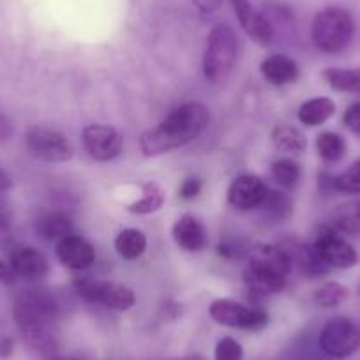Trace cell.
I'll return each instance as SVG.
<instances>
[{
  "label": "cell",
  "mask_w": 360,
  "mask_h": 360,
  "mask_svg": "<svg viewBox=\"0 0 360 360\" xmlns=\"http://www.w3.org/2000/svg\"><path fill=\"white\" fill-rule=\"evenodd\" d=\"M18 330L27 345L41 355H51L57 348L58 306L48 290L30 288L16 295L13 306Z\"/></svg>",
  "instance_id": "1"
},
{
  "label": "cell",
  "mask_w": 360,
  "mask_h": 360,
  "mask_svg": "<svg viewBox=\"0 0 360 360\" xmlns=\"http://www.w3.org/2000/svg\"><path fill=\"white\" fill-rule=\"evenodd\" d=\"M209 108L202 103H184L166 115L159 126L141 134L140 148L147 158L166 154L184 147L200 136L209 126Z\"/></svg>",
  "instance_id": "2"
},
{
  "label": "cell",
  "mask_w": 360,
  "mask_h": 360,
  "mask_svg": "<svg viewBox=\"0 0 360 360\" xmlns=\"http://www.w3.org/2000/svg\"><path fill=\"white\" fill-rule=\"evenodd\" d=\"M355 23L352 15L342 8H327L313 20L311 36L318 50L325 53H339L352 43Z\"/></svg>",
  "instance_id": "3"
},
{
  "label": "cell",
  "mask_w": 360,
  "mask_h": 360,
  "mask_svg": "<svg viewBox=\"0 0 360 360\" xmlns=\"http://www.w3.org/2000/svg\"><path fill=\"white\" fill-rule=\"evenodd\" d=\"M237 36L224 23L216 25L207 37L203 55V75L210 83H221L230 76L237 60Z\"/></svg>",
  "instance_id": "4"
},
{
  "label": "cell",
  "mask_w": 360,
  "mask_h": 360,
  "mask_svg": "<svg viewBox=\"0 0 360 360\" xmlns=\"http://www.w3.org/2000/svg\"><path fill=\"white\" fill-rule=\"evenodd\" d=\"M320 348L332 359H346L360 348V328L349 318H332L321 328Z\"/></svg>",
  "instance_id": "5"
},
{
  "label": "cell",
  "mask_w": 360,
  "mask_h": 360,
  "mask_svg": "<svg viewBox=\"0 0 360 360\" xmlns=\"http://www.w3.org/2000/svg\"><path fill=\"white\" fill-rule=\"evenodd\" d=\"M210 316L219 325L242 330H259L269 323V314L231 299H217L210 304Z\"/></svg>",
  "instance_id": "6"
},
{
  "label": "cell",
  "mask_w": 360,
  "mask_h": 360,
  "mask_svg": "<svg viewBox=\"0 0 360 360\" xmlns=\"http://www.w3.org/2000/svg\"><path fill=\"white\" fill-rule=\"evenodd\" d=\"M25 145L34 158L46 162H65L75 154L71 141L62 133L48 127H29L25 133Z\"/></svg>",
  "instance_id": "7"
},
{
  "label": "cell",
  "mask_w": 360,
  "mask_h": 360,
  "mask_svg": "<svg viewBox=\"0 0 360 360\" xmlns=\"http://www.w3.org/2000/svg\"><path fill=\"white\" fill-rule=\"evenodd\" d=\"M313 248L316 251L318 258L328 269H352L353 265H356V259H359L355 249L330 224L318 231Z\"/></svg>",
  "instance_id": "8"
},
{
  "label": "cell",
  "mask_w": 360,
  "mask_h": 360,
  "mask_svg": "<svg viewBox=\"0 0 360 360\" xmlns=\"http://www.w3.org/2000/svg\"><path fill=\"white\" fill-rule=\"evenodd\" d=\"M82 140L90 158H94L96 161H113L119 158L124 148V138L120 136L119 131L101 124L86 126L82 133Z\"/></svg>",
  "instance_id": "9"
},
{
  "label": "cell",
  "mask_w": 360,
  "mask_h": 360,
  "mask_svg": "<svg viewBox=\"0 0 360 360\" xmlns=\"http://www.w3.org/2000/svg\"><path fill=\"white\" fill-rule=\"evenodd\" d=\"M266 186L256 175H238L228 189V202L238 210H251L262 207L266 198Z\"/></svg>",
  "instance_id": "10"
},
{
  "label": "cell",
  "mask_w": 360,
  "mask_h": 360,
  "mask_svg": "<svg viewBox=\"0 0 360 360\" xmlns=\"http://www.w3.org/2000/svg\"><path fill=\"white\" fill-rule=\"evenodd\" d=\"M230 2L248 36L262 46L270 44V41L274 39V27L269 22V18L262 13H256L249 0H230Z\"/></svg>",
  "instance_id": "11"
},
{
  "label": "cell",
  "mask_w": 360,
  "mask_h": 360,
  "mask_svg": "<svg viewBox=\"0 0 360 360\" xmlns=\"http://www.w3.org/2000/svg\"><path fill=\"white\" fill-rule=\"evenodd\" d=\"M57 258L68 269L85 270L96 262V251L89 240L71 233L57 242Z\"/></svg>",
  "instance_id": "12"
},
{
  "label": "cell",
  "mask_w": 360,
  "mask_h": 360,
  "mask_svg": "<svg viewBox=\"0 0 360 360\" xmlns=\"http://www.w3.org/2000/svg\"><path fill=\"white\" fill-rule=\"evenodd\" d=\"M8 265L15 278L23 279H41L48 274L50 269L46 256L36 248L16 249Z\"/></svg>",
  "instance_id": "13"
},
{
  "label": "cell",
  "mask_w": 360,
  "mask_h": 360,
  "mask_svg": "<svg viewBox=\"0 0 360 360\" xmlns=\"http://www.w3.org/2000/svg\"><path fill=\"white\" fill-rule=\"evenodd\" d=\"M244 283L248 290L255 295L266 297L281 293L286 286V278L276 274L272 270H266L263 266L249 263L248 269L244 270Z\"/></svg>",
  "instance_id": "14"
},
{
  "label": "cell",
  "mask_w": 360,
  "mask_h": 360,
  "mask_svg": "<svg viewBox=\"0 0 360 360\" xmlns=\"http://www.w3.org/2000/svg\"><path fill=\"white\" fill-rule=\"evenodd\" d=\"M249 263L263 266L266 270H272L276 274L288 278L292 272L293 265L290 262V256L286 255L285 249L281 245L272 244H258L249 251Z\"/></svg>",
  "instance_id": "15"
},
{
  "label": "cell",
  "mask_w": 360,
  "mask_h": 360,
  "mask_svg": "<svg viewBox=\"0 0 360 360\" xmlns=\"http://www.w3.org/2000/svg\"><path fill=\"white\" fill-rule=\"evenodd\" d=\"M286 251V255L290 256V262L293 266L302 272V274L311 276V278H320L328 272V266L318 258L316 251H314L313 244H300V242H288L286 245H281Z\"/></svg>",
  "instance_id": "16"
},
{
  "label": "cell",
  "mask_w": 360,
  "mask_h": 360,
  "mask_svg": "<svg viewBox=\"0 0 360 360\" xmlns=\"http://www.w3.org/2000/svg\"><path fill=\"white\" fill-rule=\"evenodd\" d=\"M173 238L186 251H202L207 245V231L203 224L191 214L180 217L173 226Z\"/></svg>",
  "instance_id": "17"
},
{
  "label": "cell",
  "mask_w": 360,
  "mask_h": 360,
  "mask_svg": "<svg viewBox=\"0 0 360 360\" xmlns=\"http://www.w3.org/2000/svg\"><path fill=\"white\" fill-rule=\"evenodd\" d=\"M259 71L266 82L278 86L288 85V83L295 82L299 76V68H297L295 60L279 53L266 57L259 64Z\"/></svg>",
  "instance_id": "18"
},
{
  "label": "cell",
  "mask_w": 360,
  "mask_h": 360,
  "mask_svg": "<svg viewBox=\"0 0 360 360\" xmlns=\"http://www.w3.org/2000/svg\"><path fill=\"white\" fill-rule=\"evenodd\" d=\"M98 304L110 307L115 311H127L136 304V295L129 286L119 285V283L101 281L98 293Z\"/></svg>",
  "instance_id": "19"
},
{
  "label": "cell",
  "mask_w": 360,
  "mask_h": 360,
  "mask_svg": "<svg viewBox=\"0 0 360 360\" xmlns=\"http://www.w3.org/2000/svg\"><path fill=\"white\" fill-rule=\"evenodd\" d=\"M36 231L44 240H62L72 233L71 217L62 212H48L36 223Z\"/></svg>",
  "instance_id": "20"
},
{
  "label": "cell",
  "mask_w": 360,
  "mask_h": 360,
  "mask_svg": "<svg viewBox=\"0 0 360 360\" xmlns=\"http://www.w3.org/2000/svg\"><path fill=\"white\" fill-rule=\"evenodd\" d=\"M330 226L341 235H360V198L339 205L332 214Z\"/></svg>",
  "instance_id": "21"
},
{
  "label": "cell",
  "mask_w": 360,
  "mask_h": 360,
  "mask_svg": "<svg viewBox=\"0 0 360 360\" xmlns=\"http://www.w3.org/2000/svg\"><path fill=\"white\" fill-rule=\"evenodd\" d=\"M335 113V103L330 98H314L304 103L299 110V120L306 126H321Z\"/></svg>",
  "instance_id": "22"
},
{
  "label": "cell",
  "mask_w": 360,
  "mask_h": 360,
  "mask_svg": "<svg viewBox=\"0 0 360 360\" xmlns=\"http://www.w3.org/2000/svg\"><path fill=\"white\" fill-rule=\"evenodd\" d=\"M272 143L278 150L286 154H302L307 148V138L297 127L281 124L272 131Z\"/></svg>",
  "instance_id": "23"
},
{
  "label": "cell",
  "mask_w": 360,
  "mask_h": 360,
  "mask_svg": "<svg viewBox=\"0 0 360 360\" xmlns=\"http://www.w3.org/2000/svg\"><path fill=\"white\" fill-rule=\"evenodd\" d=\"M115 249L124 259H136L147 249V237L136 228H126L117 235Z\"/></svg>",
  "instance_id": "24"
},
{
  "label": "cell",
  "mask_w": 360,
  "mask_h": 360,
  "mask_svg": "<svg viewBox=\"0 0 360 360\" xmlns=\"http://www.w3.org/2000/svg\"><path fill=\"white\" fill-rule=\"evenodd\" d=\"M321 76L328 86L338 92H349V94L360 92V69L328 68L321 72Z\"/></svg>",
  "instance_id": "25"
},
{
  "label": "cell",
  "mask_w": 360,
  "mask_h": 360,
  "mask_svg": "<svg viewBox=\"0 0 360 360\" xmlns=\"http://www.w3.org/2000/svg\"><path fill=\"white\" fill-rule=\"evenodd\" d=\"M141 188H143V198L131 203L127 210L131 214H138V216H147V214L158 212L162 207V203H165V191L161 189V186L155 184V182H147Z\"/></svg>",
  "instance_id": "26"
},
{
  "label": "cell",
  "mask_w": 360,
  "mask_h": 360,
  "mask_svg": "<svg viewBox=\"0 0 360 360\" xmlns=\"http://www.w3.org/2000/svg\"><path fill=\"white\" fill-rule=\"evenodd\" d=\"M316 150L325 162H338L345 155L346 143L341 134L325 131L316 138Z\"/></svg>",
  "instance_id": "27"
},
{
  "label": "cell",
  "mask_w": 360,
  "mask_h": 360,
  "mask_svg": "<svg viewBox=\"0 0 360 360\" xmlns=\"http://www.w3.org/2000/svg\"><path fill=\"white\" fill-rule=\"evenodd\" d=\"M300 175H302V169H300V165L295 159L283 158L272 162V176L285 189L295 188L299 184Z\"/></svg>",
  "instance_id": "28"
},
{
  "label": "cell",
  "mask_w": 360,
  "mask_h": 360,
  "mask_svg": "<svg viewBox=\"0 0 360 360\" xmlns=\"http://www.w3.org/2000/svg\"><path fill=\"white\" fill-rule=\"evenodd\" d=\"M349 297V290L341 283H325L314 292V304L325 309H332L345 302Z\"/></svg>",
  "instance_id": "29"
},
{
  "label": "cell",
  "mask_w": 360,
  "mask_h": 360,
  "mask_svg": "<svg viewBox=\"0 0 360 360\" xmlns=\"http://www.w3.org/2000/svg\"><path fill=\"white\" fill-rule=\"evenodd\" d=\"M332 188L345 195H360V159L348 169L332 176Z\"/></svg>",
  "instance_id": "30"
},
{
  "label": "cell",
  "mask_w": 360,
  "mask_h": 360,
  "mask_svg": "<svg viewBox=\"0 0 360 360\" xmlns=\"http://www.w3.org/2000/svg\"><path fill=\"white\" fill-rule=\"evenodd\" d=\"M262 207L270 214V216H274L276 219H283V217L292 214L293 202L288 195H285V193L269 191L266 193L265 202L262 203Z\"/></svg>",
  "instance_id": "31"
},
{
  "label": "cell",
  "mask_w": 360,
  "mask_h": 360,
  "mask_svg": "<svg viewBox=\"0 0 360 360\" xmlns=\"http://www.w3.org/2000/svg\"><path fill=\"white\" fill-rule=\"evenodd\" d=\"M244 359V349L242 345L233 338H223L216 345L214 349V360H242Z\"/></svg>",
  "instance_id": "32"
},
{
  "label": "cell",
  "mask_w": 360,
  "mask_h": 360,
  "mask_svg": "<svg viewBox=\"0 0 360 360\" xmlns=\"http://www.w3.org/2000/svg\"><path fill=\"white\" fill-rule=\"evenodd\" d=\"M203 182L198 176H188L179 189V196L182 200H193L202 193Z\"/></svg>",
  "instance_id": "33"
},
{
  "label": "cell",
  "mask_w": 360,
  "mask_h": 360,
  "mask_svg": "<svg viewBox=\"0 0 360 360\" xmlns=\"http://www.w3.org/2000/svg\"><path fill=\"white\" fill-rule=\"evenodd\" d=\"M342 122L353 133L360 134V103H353L342 115Z\"/></svg>",
  "instance_id": "34"
},
{
  "label": "cell",
  "mask_w": 360,
  "mask_h": 360,
  "mask_svg": "<svg viewBox=\"0 0 360 360\" xmlns=\"http://www.w3.org/2000/svg\"><path fill=\"white\" fill-rule=\"evenodd\" d=\"M193 4L198 9L200 15L210 16L219 11L221 6H223V0H193Z\"/></svg>",
  "instance_id": "35"
},
{
  "label": "cell",
  "mask_w": 360,
  "mask_h": 360,
  "mask_svg": "<svg viewBox=\"0 0 360 360\" xmlns=\"http://www.w3.org/2000/svg\"><path fill=\"white\" fill-rule=\"evenodd\" d=\"M217 251H219L221 256H224V258H240L242 255H244V251H242V248L238 244H235V242H221L219 248H217Z\"/></svg>",
  "instance_id": "36"
},
{
  "label": "cell",
  "mask_w": 360,
  "mask_h": 360,
  "mask_svg": "<svg viewBox=\"0 0 360 360\" xmlns=\"http://www.w3.org/2000/svg\"><path fill=\"white\" fill-rule=\"evenodd\" d=\"M13 136V122L4 115L0 113V143L8 141Z\"/></svg>",
  "instance_id": "37"
},
{
  "label": "cell",
  "mask_w": 360,
  "mask_h": 360,
  "mask_svg": "<svg viewBox=\"0 0 360 360\" xmlns=\"http://www.w3.org/2000/svg\"><path fill=\"white\" fill-rule=\"evenodd\" d=\"M9 228H11V212L4 203L0 202V233H6Z\"/></svg>",
  "instance_id": "38"
},
{
  "label": "cell",
  "mask_w": 360,
  "mask_h": 360,
  "mask_svg": "<svg viewBox=\"0 0 360 360\" xmlns=\"http://www.w3.org/2000/svg\"><path fill=\"white\" fill-rule=\"evenodd\" d=\"M13 279H15V276H13L11 269H9L8 263H4L2 259H0V281L4 283H11Z\"/></svg>",
  "instance_id": "39"
},
{
  "label": "cell",
  "mask_w": 360,
  "mask_h": 360,
  "mask_svg": "<svg viewBox=\"0 0 360 360\" xmlns=\"http://www.w3.org/2000/svg\"><path fill=\"white\" fill-rule=\"evenodd\" d=\"M11 186H13L11 176H9L4 169L0 168V195L6 191H9V189H11Z\"/></svg>",
  "instance_id": "40"
},
{
  "label": "cell",
  "mask_w": 360,
  "mask_h": 360,
  "mask_svg": "<svg viewBox=\"0 0 360 360\" xmlns=\"http://www.w3.org/2000/svg\"><path fill=\"white\" fill-rule=\"evenodd\" d=\"M13 346H15V342H13L11 338H6L4 341L0 342V356H9L13 353Z\"/></svg>",
  "instance_id": "41"
},
{
  "label": "cell",
  "mask_w": 360,
  "mask_h": 360,
  "mask_svg": "<svg viewBox=\"0 0 360 360\" xmlns=\"http://www.w3.org/2000/svg\"><path fill=\"white\" fill-rule=\"evenodd\" d=\"M179 360H207V359L202 355H189V356H184V359H179Z\"/></svg>",
  "instance_id": "42"
},
{
  "label": "cell",
  "mask_w": 360,
  "mask_h": 360,
  "mask_svg": "<svg viewBox=\"0 0 360 360\" xmlns=\"http://www.w3.org/2000/svg\"><path fill=\"white\" fill-rule=\"evenodd\" d=\"M356 293H359V295H360V286H359V290H356Z\"/></svg>",
  "instance_id": "43"
},
{
  "label": "cell",
  "mask_w": 360,
  "mask_h": 360,
  "mask_svg": "<svg viewBox=\"0 0 360 360\" xmlns=\"http://www.w3.org/2000/svg\"><path fill=\"white\" fill-rule=\"evenodd\" d=\"M69 360H82V359H69Z\"/></svg>",
  "instance_id": "44"
}]
</instances>
